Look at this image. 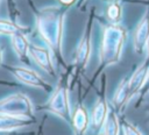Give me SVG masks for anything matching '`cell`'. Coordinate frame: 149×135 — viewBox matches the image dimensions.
Wrapping results in <instances>:
<instances>
[{"label": "cell", "instance_id": "6da1fadb", "mask_svg": "<svg viewBox=\"0 0 149 135\" xmlns=\"http://www.w3.org/2000/svg\"><path fill=\"white\" fill-rule=\"evenodd\" d=\"M0 113L19 116H30L33 113V106L26 95L13 94L0 101Z\"/></svg>", "mask_w": 149, "mask_h": 135}, {"label": "cell", "instance_id": "7a4b0ae2", "mask_svg": "<svg viewBox=\"0 0 149 135\" xmlns=\"http://www.w3.org/2000/svg\"><path fill=\"white\" fill-rule=\"evenodd\" d=\"M50 108L61 115L62 118L66 119L70 115V108H69V100H68V92L64 88H59L52 97L50 101Z\"/></svg>", "mask_w": 149, "mask_h": 135}, {"label": "cell", "instance_id": "3957f363", "mask_svg": "<svg viewBox=\"0 0 149 135\" xmlns=\"http://www.w3.org/2000/svg\"><path fill=\"white\" fill-rule=\"evenodd\" d=\"M30 123H33V120L30 116H19V115L0 113V129L15 130L17 128L29 126Z\"/></svg>", "mask_w": 149, "mask_h": 135}, {"label": "cell", "instance_id": "277c9868", "mask_svg": "<svg viewBox=\"0 0 149 135\" xmlns=\"http://www.w3.org/2000/svg\"><path fill=\"white\" fill-rule=\"evenodd\" d=\"M13 72L17 79H20L21 81H23L28 85H31L35 87H41V88L49 87V85L44 81V79L31 70H28L24 68H15V69H13Z\"/></svg>", "mask_w": 149, "mask_h": 135}, {"label": "cell", "instance_id": "5b68a950", "mask_svg": "<svg viewBox=\"0 0 149 135\" xmlns=\"http://www.w3.org/2000/svg\"><path fill=\"white\" fill-rule=\"evenodd\" d=\"M112 38L111 40H105L104 43V49H102V55L105 56L106 62H113L116 59V56L120 52V47H121V35L118 31H113Z\"/></svg>", "mask_w": 149, "mask_h": 135}, {"label": "cell", "instance_id": "8992f818", "mask_svg": "<svg viewBox=\"0 0 149 135\" xmlns=\"http://www.w3.org/2000/svg\"><path fill=\"white\" fill-rule=\"evenodd\" d=\"M31 55L34 57V59L36 61V63L47 72L52 73V65H51V61H50V56L49 52L44 49L41 48H31Z\"/></svg>", "mask_w": 149, "mask_h": 135}, {"label": "cell", "instance_id": "52a82bcc", "mask_svg": "<svg viewBox=\"0 0 149 135\" xmlns=\"http://www.w3.org/2000/svg\"><path fill=\"white\" fill-rule=\"evenodd\" d=\"M146 73H147V66L146 65H142L136 72L135 74L132 77L130 81L128 83V86H129V92L133 93L134 91H136L143 83L144 80V77H146Z\"/></svg>", "mask_w": 149, "mask_h": 135}, {"label": "cell", "instance_id": "ba28073f", "mask_svg": "<svg viewBox=\"0 0 149 135\" xmlns=\"http://www.w3.org/2000/svg\"><path fill=\"white\" fill-rule=\"evenodd\" d=\"M105 116H106V105L104 101H100L94 111H93V114H92V122L95 127H100L105 120Z\"/></svg>", "mask_w": 149, "mask_h": 135}, {"label": "cell", "instance_id": "9c48e42d", "mask_svg": "<svg viewBox=\"0 0 149 135\" xmlns=\"http://www.w3.org/2000/svg\"><path fill=\"white\" fill-rule=\"evenodd\" d=\"M73 125H74V128L77 130V133L81 134L85 129H86V126H87V115L85 113V111L83 108H79L74 115V119H73Z\"/></svg>", "mask_w": 149, "mask_h": 135}, {"label": "cell", "instance_id": "30bf717a", "mask_svg": "<svg viewBox=\"0 0 149 135\" xmlns=\"http://www.w3.org/2000/svg\"><path fill=\"white\" fill-rule=\"evenodd\" d=\"M148 33H149V23L148 22H144L142 23V26L139 28L137 30V34H136V42H135V47L139 51H141L144 47V42L148 37Z\"/></svg>", "mask_w": 149, "mask_h": 135}, {"label": "cell", "instance_id": "8fae6325", "mask_svg": "<svg viewBox=\"0 0 149 135\" xmlns=\"http://www.w3.org/2000/svg\"><path fill=\"white\" fill-rule=\"evenodd\" d=\"M14 48L16 50V54L22 58L26 56L27 54V48H28V44L26 42V40L22 37V36H19L16 35L14 37Z\"/></svg>", "mask_w": 149, "mask_h": 135}, {"label": "cell", "instance_id": "7c38bea8", "mask_svg": "<svg viewBox=\"0 0 149 135\" xmlns=\"http://www.w3.org/2000/svg\"><path fill=\"white\" fill-rule=\"evenodd\" d=\"M105 135H119V128H118V121L115 120L114 115L111 114L107 118L106 121V133Z\"/></svg>", "mask_w": 149, "mask_h": 135}, {"label": "cell", "instance_id": "4fadbf2b", "mask_svg": "<svg viewBox=\"0 0 149 135\" xmlns=\"http://www.w3.org/2000/svg\"><path fill=\"white\" fill-rule=\"evenodd\" d=\"M128 92H129V86H128V84H125V83H122L121 85H120V87L118 88V91H116V93H115V104H122L123 101H125V99H126V97H127V94H128Z\"/></svg>", "mask_w": 149, "mask_h": 135}, {"label": "cell", "instance_id": "5bb4252c", "mask_svg": "<svg viewBox=\"0 0 149 135\" xmlns=\"http://www.w3.org/2000/svg\"><path fill=\"white\" fill-rule=\"evenodd\" d=\"M88 48H90L88 42H87L86 40H84V41L81 42L80 47H79V50H78V62L84 63V62L86 61V57H87V55H88Z\"/></svg>", "mask_w": 149, "mask_h": 135}, {"label": "cell", "instance_id": "9a60e30c", "mask_svg": "<svg viewBox=\"0 0 149 135\" xmlns=\"http://www.w3.org/2000/svg\"><path fill=\"white\" fill-rule=\"evenodd\" d=\"M122 132H123V135H141V133L134 126H132L128 122H123V125H122Z\"/></svg>", "mask_w": 149, "mask_h": 135}, {"label": "cell", "instance_id": "2e32d148", "mask_svg": "<svg viewBox=\"0 0 149 135\" xmlns=\"http://www.w3.org/2000/svg\"><path fill=\"white\" fill-rule=\"evenodd\" d=\"M0 61H1V52H0Z\"/></svg>", "mask_w": 149, "mask_h": 135}]
</instances>
